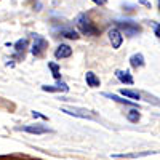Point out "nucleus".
Returning <instances> with one entry per match:
<instances>
[{"label":"nucleus","mask_w":160,"mask_h":160,"mask_svg":"<svg viewBox=\"0 0 160 160\" xmlns=\"http://www.w3.org/2000/svg\"><path fill=\"white\" fill-rule=\"evenodd\" d=\"M75 24H77V28H78V31L82 32L83 35H90V37H95V35H98L99 34V29L96 28L95 24H93L88 18H87V15L85 13H80V15L77 16V19H75Z\"/></svg>","instance_id":"obj_1"},{"label":"nucleus","mask_w":160,"mask_h":160,"mask_svg":"<svg viewBox=\"0 0 160 160\" xmlns=\"http://www.w3.org/2000/svg\"><path fill=\"white\" fill-rule=\"evenodd\" d=\"M117 29L118 31H123L128 37H135V35L141 34L139 24L133 22V21H117Z\"/></svg>","instance_id":"obj_2"},{"label":"nucleus","mask_w":160,"mask_h":160,"mask_svg":"<svg viewBox=\"0 0 160 160\" xmlns=\"http://www.w3.org/2000/svg\"><path fill=\"white\" fill-rule=\"evenodd\" d=\"M48 48V42L42 37V35H34V45H32V48H31V51H32V55L34 56H42L43 53H45V50Z\"/></svg>","instance_id":"obj_3"},{"label":"nucleus","mask_w":160,"mask_h":160,"mask_svg":"<svg viewBox=\"0 0 160 160\" xmlns=\"http://www.w3.org/2000/svg\"><path fill=\"white\" fill-rule=\"evenodd\" d=\"M61 112L68 114V115L78 117V118H88V120H95V115L91 114V111H87V109H80V108H61Z\"/></svg>","instance_id":"obj_4"},{"label":"nucleus","mask_w":160,"mask_h":160,"mask_svg":"<svg viewBox=\"0 0 160 160\" xmlns=\"http://www.w3.org/2000/svg\"><path fill=\"white\" fill-rule=\"evenodd\" d=\"M18 131H24V133H31V135H47V133H51V130L45 125L40 123H34V125H26V127H18Z\"/></svg>","instance_id":"obj_5"},{"label":"nucleus","mask_w":160,"mask_h":160,"mask_svg":"<svg viewBox=\"0 0 160 160\" xmlns=\"http://www.w3.org/2000/svg\"><path fill=\"white\" fill-rule=\"evenodd\" d=\"M108 35H109V40H111V43H112V48H120L122 47V43H123V37H122V32H120L117 28H112V29H109V32H108Z\"/></svg>","instance_id":"obj_6"},{"label":"nucleus","mask_w":160,"mask_h":160,"mask_svg":"<svg viewBox=\"0 0 160 160\" xmlns=\"http://www.w3.org/2000/svg\"><path fill=\"white\" fill-rule=\"evenodd\" d=\"M42 90L43 91H48V93H68L69 91V87L66 82H61L58 80L56 85H42Z\"/></svg>","instance_id":"obj_7"},{"label":"nucleus","mask_w":160,"mask_h":160,"mask_svg":"<svg viewBox=\"0 0 160 160\" xmlns=\"http://www.w3.org/2000/svg\"><path fill=\"white\" fill-rule=\"evenodd\" d=\"M71 56H72V48L69 45H59L55 51L56 59H64V58H71Z\"/></svg>","instance_id":"obj_8"},{"label":"nucleus","mask_w":160,"mask_h":160,"mask_svg":"<svg viewBox=\"0 0 160 160\" xmlns=\"http://www.w3.org/2000/svg\"><path fill=\"white\" fill-rule=\"evenodd\" d=\"M115 77H117L122 83H127V85H133V83H135V80H133L130 71H120V69H117V71H115Z\"/></svg>","instance_id":"obj_9"},{"label":"nucleus","mask_w":160,"mask_h":160,"mask_svg":"<svg viewBox=\"0 0 160 160\" xmlns=\"http://www.w3.org/2000/svg\"><path fill=\"white\" fill-rule=\"evenodd\" d=\"M28 38H19L18 42L15 43V51H16V58L18 59H22L24 58V51L28 48Z\"/></svg>","instance_id":"obj_10"},{"label":"nucleus","mask_w":160,"mask_h":160,"mask_svg":"<svg viewBox=\"0 0 160 160\" xmlns=\"http://www.w3.org/2000/svg\"><path fill=\"white\" fill-rule=\"evenodd\" d=\"M85 80H87V85H88L90 88H98V87L101 85L99 77H98L95 72H91V71H88V72L85 74Z\"/></svg>","instance_id":"obj_11"},{"label":"nucleus","mask_w":160,"mask_h":160,"mask_svg":"<svg viewBox=\"0 0 160 160\" xmlns=\"http://www.w3.org/2000/svg\"><path fill=\"white\" fill-rule=\"evenodd\" d=\"M130 64H131V68H135V69L142 68L144 66V56L141 55V53H136V55H133L130 58Z\"/></svg>","instance_id":"obj_12"},{"label":"nucleus","mask_w":160,"mask_h":160,"mask_svg":"<svg viewBox=\"0 0 160 160\" xmlns=\"http://www.w3.org/2000/svg\"><path fill=\"white\" fill-rule=\"evenodd\" d=\"M149 154H154V152L148 151V152H135V154H112V157L114 158H136V157H146Z\"/></svg>","instance_id":"obj_13"},{"label":"nucleus","mask_w":160,"mask_h":160,"mask_svg":"<svg viewBox=\"0 0 160 160\" xmlns=\"http://www.w3.org/2000/svg\"><path fill=\"white\" fill-rule=\"evenodd\" d=\"M104 96L106 98H109V99H112V101H115V102H120V104H127V106H133L135 108V102L133 101H130V99H123V98H120V96H117V95H114V93H104Z\"/></svg>","instance_id":"obj_14"},{"label":"nucleus","mask_w":160,"mask_h":160,"mask_svg":"<svg viewBox=\"0 0 160 160\" xmlns=\"http://www.w3.org/2000/svg\"><path fill=\"white\" fill-rule=\"evenodd\" d=\"M120 95H123L125 98H130V99H135V101L141 99V95L138 91H135V90H125V88H122V90H120Z\"/></svg>","instance_id":"obj_15"},{"label":"nucleus","mask_w":160,"mask_h":160,"mask_svg":"<svg viewBox=\"0 0 160 160\" xmlns=\"http://www.w3.org/2000/svg\"><path fill=\"white\" fill-rule=\"evenodd\" d=\"M58 34H59L61 37H64V38H71V40H77V38L80 37L74 29H61Z\"/></svg>","instance_id":"obj_16"},{"label":"nucleus","mask_w":160,"mask_h":160,"mask_svg":"<svg viewBox=\"0 0 160 160\" xmlns=\"http://www.w3.org/2000/svg\"><path fill=\"white\" fill-rule=\"evenodd\" d=\"M127 118L130 120V122H133V123H138L139 118H141V115H139L138 109H131L130 112H127Z\"/></svg>","instance_id":"obj_17"},{"label":"nucleus","mask_w":160,"mask_h":160,"mask_svg":"<svg viewBox=\"0 0 160 160\" xmlns=\"http://www.w3.org/2000/svg\"><path fill=\"white\" fill-rule=\"evenodd\" d=\"M48 68L51 69L53 72V77H55L56 80H61V74H59V66L56 62H48Z\"/></svg>","instance_id":"obj_18"},{"label":"nucleus","mask_w":160,"mask_h":160,"mask_svg":"<svg viewBox=\"0 0 160 160\" xmlns=\"http://www.w3.org/2000/svg\"><path fill=\"white\" fill-rule=\"evenodd\" d=\"M32 117L34 118H42V120H48V117H45V115H42V114H38V112H32Z\"/></svg>","instance_id":"obj_19"},{"label":"nucleus","mask_w":160,"mask_h":160,"mask_svg":"<svg viewBox=\"0 0 160 160\" xmlns=\"http://www.w3.org/2000/svg\"><path fill=\"white\" fill-rule=\"evenodd\" d=\"M154 34L160 38V24H154Z\"/></svg>","instance_id":"obj_20"},{"label":"nucleus","mask_w":160,"mask_h":160,"mask_svg":"<svg viewBox=\"0 0 160 160\" xmlns=\"http://www.w3.org/2000/svg\"><path fill=\"white\" fill-rule=\"evenodd\" d=\"M139 3H142L144 7H148V8H151V3L148 2V0H139Z\"/></svg>","instance_id":"obj_21"},{"label":"nucleus","mask_w":160,"mask_h":160,"mask_svg":"<svg viewBox=\"0 0 160 160\" xmlns=\"http://www.w3.org/2000/svg\"><path fill=\"white\" fill-rule=\"evenodd\" d=\"M91 2H95L96 5H104V2H102V0H91Z\"/></svg>","instance_id":"obj_22"},{"label":"nucleus","mask_w":160,"mask_h":160,"mask_svg":"<svg viewBox=\"0 0 160 160\" xmlns=\"http://www.w3.org/2000/svg\"><path fill=\"white\" fill-rule=\"evenodd\" d=\"M158 8H160V0H158Z\"/></svg>","instance_id":"obj_23"},{"label":"nucleus","mask_w":160,"mask_h":160,"mask_svg":"<svg viewBox=\"0 0 160 160\" xmlns=\"http://www.w3.org/2000/svg\"><path fill=\"white\" fill-rule=\"evenodd\" d=\"M102 2H104V3H106V2H108V0H102Z\"/></svg>","instance_id":"obj_24"}]
</instances>
